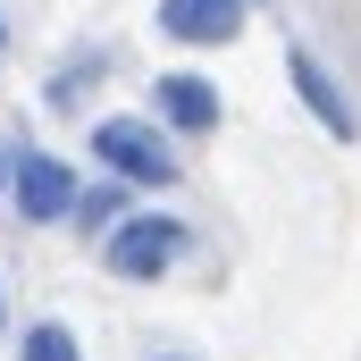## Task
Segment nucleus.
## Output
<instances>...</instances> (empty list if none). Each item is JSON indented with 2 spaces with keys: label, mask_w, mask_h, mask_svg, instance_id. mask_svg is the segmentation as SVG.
<instances>
[{
  "label": "nucleus",
  "mask_w": 361,
  "mask_h": 361,
  "mask_svg": "<svg viewBox=\"0 0 361 361\" xmlns=\"http://www.w3.org/2000/svg\"><path fill=\"white\" fill-rule=\"evenodd\" d=\"M0 193H8V152H0Z\"/></svg>",
  "instance_id": "11"
},
{
  "label": "nucleus",
  "mask_w": 361,
  "mask_h": 361,
  "mask_svg": "<svg viewBox=\"0 0 361 361\" xmlns=\"http://www.w3.org/2000/svg\"><path fill=\"white\" fill-rule=\"evenodd\" d=\"M0 328H8V286H0Z\"/></svg>",
  "instance_id": "10"
},
{
  "label": "nucleus",
  "mask_w": 361,
  "mask_h": 361,
  "mask_svg": "<svg viewBox=\"0 0 361 361\" xmlns=\"http://www.w3.org/2000/svg\"><path fill=\"white\" fill-rule=\"evenodd\" d=\"M101 68H109V51H85V59H68V68L51 76V109H76V101H85V85L101 76Z\"/></svg>",
  "instance_id": "8"
},
{
  "label": "nucleus",
  "mask_w": 361,
  "mask_h": 361,
  "mask_svg": "<svg viewBox=\"0 0 361 361\" xmlns=\"http://www.w3.org/2000/svg\"><path fill=\"white\" fill-rule=\"evenodd\" d=\"M17 361H85V345H76L59 319H34V328L17 336Z\"/></svg>",
  "instance_id": "7"
},
{
  "label": "nucleus",
  "mask_w": 361,
  "mask_h": 361,
  "mask_svg": "<svg viewBox=\"0 0 361 361\" xmlns=\"http://www.w3.org/2000/svg\"><path fill=\"white\" fill-rule=\"evenodd\" d=\"M152 118H160L169 135H219L227 101H219V85H210V76L177 68V76H152Z\"/></svg>",
  "instance_id": "5"
},
{
  "label": "nucleus",
  "mask_w": 361,
  "mask_h": 361,
  "mask_svg": "<svg viewBox=\"0 0 361 361\" xmlns=\"http://www.w3.org/2000/svg\"><path fill=\"white\" fill-rule=\"evenodd\" d=\"M185 244H193V227H185L177 210H126L101 235V269L126 277V286H152V277H169L185 261Z\"/></svg>",
  "instance_id": "1"
},
{
  "label": "nucleus",
  "mask_w": 361,
  "mask_h": 361,
  "mask_svg": "<svg viewBox=\"0 0 361 361\" xmlns=\"http://www.w3.org/2000/svg\"><path fill=\"white\" fill-rule=\"evenodd\" d=\"M76 219H92V227L109 235V227H118V193H85V202H76Z\"/></svg>",
  "instance_id": "9"
},
{
  "label": "nucleus",
  "mask_w": 361,
  "mask_h": 361,
  "mask_svg": "<svg viewBox=\"0 0 361 361\" xmlns=\"http://www.w3.org/2000/svg\"><path fill=\"white\" fill-rule=\"evenodd\" d=\"M244 8H252V0H160V34L210 51V42H235V34H244Z\"/></svg>",
  "instance_id": "6"
},
{
  "label": "nucleus",
  "mask_w": 361,
  "mask_h": 361,
  "mask_svg": "<svg viewBox=\"0 0 361 361\" xmlns=\"http://www.w3.org/2000/svg\"><path fill=\"white\" fill-rule=\"evenodd\" d=\"M152 361H193V353H152Z\"/></svg>",
  "instance_id": "12"
},
{
  "label": "nucleus",
  "mask_w": 361,
  "mask_h": 361,
  "mask_svg": "<svg viewBox=\"0 0 361 361\" xmlns=\"http://www.w3.org/2000/svg\"><path fill=\"white\" fill-rule=\"evenodd\" d=\"M286 85L302 92V109L319 118V135L328 143H361V109L345 101V85H336V68L311 51V42H286Z\"/></svg>",
  "instance_id": "4"
},
{
  "label": "nucleus",
  "mask_w": 361,
  "mask_h": 361,
  "mask_svg": "<svg viewBox=\"0 0 361 361\" xmlns=\"http://www.w3.org/2000/svg\"><path fill=\"white\" fill-rule=\"evenodd\" d=\"M0 42H8V17H0Z\"/></svg>",
  "instance_id": "13"
},
{
  "label": "nucleus",
  "mask_w": 361,
  "mask_h": 361,
  "mask_svg": "<svg viewBox=\"0 0 361 361\" xmlns=\"http://www.w3.org/2000/svg\"><path fill=\"white\" fill-rule=\"evenodd\" d=\"M92 160H101L118 185H152V193L185 177L177 135H169L160 118H101V126H92Z\"/></svg>",
  "instance_id": "2"
},
{
  "label": "nucleus",
  "mask_w": 361,
  "mask_h": 361,
  "mask_svg": "<svg viewBox=\"0 0 361 361\" xmlns=\"http://www.w3.org/2000/svg\"><path fill=\"white\" fill-rule=\"evenodd\" d=\"M252 8H261V0H252Z\"/></svg>",
  "instance_id": "14"
},
{
  "label": "nucleus",
  "mask_w": 361,
  "mask_h": 361,
  "mask_svg": "<svg viewBox=\"0 0 361 361\" xmlns=\"http://www.w3.org/2000/svg\"><path fill=\"white\" fill-rule=\"evenodd\" d=\"M8 193H17V219H25V227H59V219H76V202H85L76 169H68L59 152H34V143L8 152Z\"/></svg>",
  "instance_id": "3"
}]
</instances>
